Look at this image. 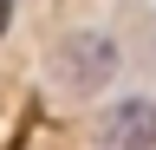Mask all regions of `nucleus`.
Returning a JSON list of instances; mask_svg holds the SVG:
<instances>
[{"label": "nucleus", "instance_id": "f03ea898", "mask_svg": "<svg viewBox=\"0 0 156 150\" xmlns=\"http://www.w3.org/2000/svg\"><path fill=\"white\" fill-rule=\"evenodd\" d=\"M98 150H156V104L150 98H117L98 118Z\"/></svg>", "mask_w": 156, "mask_h": 150}, {"label": "nucleus", "instance_id": "7ed1b4c3", "mask_svg": "<svg viewBox=\"0 0 156 150\" xmlns=\"http://www.w3.org/2000/svg\"><path fill=\"white\" fill-rule=\"evenodd\" d=\"M7 26H13V0H0V39H7Z\"/></svg>", "mask_w": 156, "mask_h": 150}, {"label": "nucleus", "instance_id": "f257e3e1", "mask_svg": "<svg viewBox=\"0 0 156 150\" xmlns=\"http://www.w3.org/2000/svg\"><path fill=\"white\" fill-rule=\"evenodd\" d=\"M117 79V39L104 26H78L52 46V85L72 91V98H91Z\"/></svg>", "mask_w": 156, "mask_h": 150}]
</instances>
